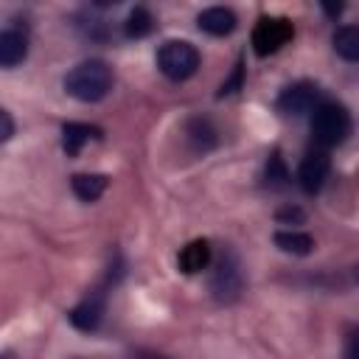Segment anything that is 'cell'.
<instances>
[{
    "label": "cell",
    "instance_id": "2",
    "mask_svg": "<svg viewBox=\"0 0 359 359\" xmlns=\"http://www.w3.org/2000/svg\"><path fill=\"white\" fill-rule=\"evenodd\" d=\"M351 135V115L337 101H323L311 115V137L320 149L339 146Z\"/></svg>",
    "mask_w": 359,
    "mask_h": 359
},
{
    "label": "cell",
    "instance_id": "9",
    "mask_svg": "<svg viewBox=\"0 0 359 359\" xmlns=\"http://www.w3.org/2000/svg\"><path fill=\"white\" fill-rule=\"evenodd\" d=\"M196 25H199V31H205L210 36H224V34H230L236 28V14L230 8H224V6H210V8L199 11Z\"/></svg>",
    "mask_w": 359,
    "mask_h": 359
},
{
    "label": "cell",
    "instance_id": "22",
    "mask_svg": "<svg viewBox=\"0 0 359 359\" xmlns=\"http://www.w3.org/2000/svg\"><path fill=\"white\" fill-rule=\"evenodd\" d=\"M348 359H359V331L351 334V339H348Z\"/></svg>",
    "mask_w": 359,
    "mask_h": 359
},
{
    "label": "cell",
    "instance_id": "11",
    "mask_svg": "<svg viewBox=\"0 0 359 359\" xmlns=\"http://www.w3.org/2000/svg\"><path fill=\"white\" fill-rule=\"evenodd\" d=\"M98 137H101V129L90 126V123H65L62 126V149L70 157H76L87 140H98Z\"/></svg>",
    "mask_w": 359,
    "mask_h": 359
},
{
    "label": "cell",
    "instance_id": "15",
    "mask_svg": "<svg viewBox=\"0 0 359 359\" xmlns=\"http://www.w3.org/2000/svg\"><path fill=\"white\" fill-rule=\"evenodd\" d=\"M275 247H280L289 255H309L314 250V238L309 233H300V230H278Z\"/></svg>",
    "mask_w": 359,
    "mask_h": 359
},
{
    "label": "cell",
    "instance_id": "13",
    "mask_svg": "<svg viewBox=\"0 0 359 359\" xmlns=\"http://www.w3.org/2000/svg\"><path fill=\"white\" fill-rule=\"evenodd\" d=\"M70 188L81 202H95L107 191V177L104 174H73Z\"/></svg>",
    "mask_w": 359,
    "mask_h": 359
},
{
    "label": "cell",
    "instance_id": "5",
    "mask_svg": "<svg viewBox=\"0 0 359 359\" xmlns=\"http://www.w3.org/2000/svg\"><path fill=\"white\" fill-rule=\"evenodd\" d=\"M294 28L286 17H261L252 28V48L258 56H269L275 50H280L289 39H292Z\"/></svg>",
    "mask_w": 359,
    "mask_h": 359
},
{
    "label": "cell",
    "instance_id": "24",
    "mask_svg": "<svg viewBox=\"0 0 359 359\" xmlns=\"http://www.w3.org/2000/svg\"><path fill=\"white\" fill-rule=\"evenodd\" d=\"M356 280H359V269H356Z\"/></svg>",
    "mask_w": 359,
    "mask_h": 359
},
{
    "label": "cell",
    "instance_id": "8",
    "mask_svg": "<svg viewBox=\"0 0 359 359\" xmlns=\"http://www.w3.org/2000/svg\"><path fill=\"white\" fill-rule=\"evenodd\" d=\"M104 309H107V292L104 289H93L79 306L70 309V323L79 328V331H95L101 317H104Z\"/></svg>",
    "mask_w": 359,
    "mask_h": 359
},
{
    "label": "cell",
    "instance_id": "4",
    "mask_svg": "<svg viewBox=\"0 0 359 359\" xmlns=\"http://www.w3.org/2000/svg\"><path fill=\"white\" fill-rule=\"evenodd\" d=\"M244 289V272L241 264L233 252H222V258L216 261V269L210 275V292L216 300L222 303H233Z\"/></svg>",
    "mask_w": 359,
    "mask_h": 359
},
{
    "label": "cell",
    "instance_id": "7",
    "mask_svg": "<svg viewBox=\"0 0 359 359\" xmlns=\"http://www.w3.org/2000/svg\"><path fill=\"white\" fill-rule=\"evenodd\" d=\"M328 171H331V157L325 149H311L306 151V157L300 160V168H297V180H300V188L306 194H317L323 188V182L328 180Z\"/></svg>",
    "mask_w": 359,
    "mask_h": 359
},
{
    "label": "cell",
    "instance_id": "10",
    "mask_svg": "<svg viewBox=\"0 0 359 359\" xmlns=\"http://www.w3.org/2000/svg\"><path fill=\"white\" fill-rule=\"evenodd\" d=\"M28 53V36L20 28H6L0 34V65L3 67H17Z\"/></svg>",
    "mask_w": 359,
    "mask_h": 359
},
{
    "label": "cell",
    "instance_id": "21",
    "mask_svg": "<svg viewBox=\"0 0 359 359\" xmlns=\"http://www.w3.org/2000/svg\"><path fill=\"white\" fill-rule=\"evenodd\" d=\"M0 121H3V135H0V140H8V137L14 135V123H11V115L3 109V112H0Z\"/></svg>",
    "mask_w": 359,
    "mask_h": 359
},
{
    "label": "cell",
    "instance_id": "19",
    "mask_svg": "<svg viewBox=\"0 0 359 359\" xmlns=\"http://www.w3.org/2000/svg\"><path fill=\"white\" fill-rule=\"evenodd\" d=\"M238 87H241V65H236V70H233L230 81H224V84L219 87V95H230V93H236Z\"/></svg>",
    "mask_w": 359,
    "mask_h": 359
},
{
    "label": "cell",
    "instance_id": "20",
    "mask_svg": "<svg viewBox=\"0 0 359 359\" xmlns=\"http://www.w3.org/2000/svg\"><path fill=\"white\" fill-rule=\"evenodd\" d=\"M286 219L303 222V210L300 208H283V210H278V222H286Z\"/></svg>",
    "mask_w": 359,
    "mask_h": 359
},
{
    "label": "cell",
    "instance_id": "16",
    "mask_svg": "<svg viewBox=\"0 0 359 359\" xmlns=\"http://www.w3.org/2000/svg\"><path fill=\"white\" fill-rule=\"evenodd\" d=\"M151 28H154V17H151L149 8H143V6H135V8L129 11V17H126V25H123L126 36H135V39L151 34Z\"/></svg>",
    "mask_w": 359,
    "mask_h": 359
},
{
    "label": "cell",
    "instance_id": "3",
    "mask_svg": "<svg viewBox=\"0 0 359 359\" xmlns=\"http://www.w3.org/2000/svg\"><path fill=\"white\" fill-rule=\"evenodd\" d=\"M157 67L171 81H185L199 70V50L185 39H165L157 48Z\"/></svg>",
    "mask_w": 359,
    "mask_h": 359
},
{
    "label": "cell",
    "instance_id": "17",
    "mask_svg": "<svg viewBox=\"0 0 359 359\" xmlns=\"http://www.w3.org/2000/svg\"><path fill=\"white\" fill-rule=\"evenodd\" d=\"M188 140L194 143L196 151H208V149L216 143V132H213V126H210L208 121L194 118V121L188 123Z\"/></svg>",
    "mask_w": 359,
    "mask_h": 359
},
{
    "label": "cell",
    "instance_id": "1",
    "mask_svg": "<svg viewBox=\"0 0 359 359\" xmlns=\"http://www.w3.org/2000/svg\"><path fill=\"white\" fill-rule=\"evenodd\" d=\"M65 90L84 104L101 101L112 90V70L104 59H84L65 76Z\"/></svg>",
    "mask_w": 359,
    "mask_h": 359
},
{
    "label": "cell",
    "instance_id": "18",
    "mask_svg": "<svg viewBox=\"0 0 359 359\" xmlns=\"http://www.w3.org/2000/svg\"><path fill=\"white\" fill-rule=\"evenodd\" d=\"M286 180H289V171H286L280 154L275 151V154L269 157V163H266V182H269V185H286Z\"/></svg>",
    "mask_w": 359,
    "mask_h": 359
},
{
    "label": "cell",
    "instance_id": "23",
    "mask_svg": "<svg viewBox=\"0 0 359 359\" xmlns=\"http://www.w3.org/2000/svg\"><path fill=\"white\" fill-rule=\"evenodd\" d=\"M323 11L328 14V17H339L342 14V6L337 3V6H331V3H323Z\"/></svg>",
    "mask_w": 359,
    "mask_h": 359
},
{
    "label": "cell",
    "instance_id": "14",
    "mask_svg": "<svg viewBox=\"0 0 359 359\" xmlns=\"http://www.w3.org/2000/svg\"><path fill=\"white\" fill-rule=\"evenodd\" d=\"M331 42L345 62H359V25H339Z\"/></svg>",
    "mask_w": 359,
    "mask_h": 359
},
{
    "label": "cell",
    "instance_id": "6",
    "mask_svg": "<svg viewBox=\"0 0 359 359\" xmlns=\"http://www.w3.org/2000/svg\"><path fill=\"white\" fill-rule=\"evenodd\" d=\"M317 107H320V87L311 81H294L283 87V93L278 95V109L283 115H306Z\"/></svg>",
    "mask_w": 359,
    "mask_h": 359
},
{
    "label": "cell",
    "instance_id": "12",
    "mask_svg": "<svg viewBox=\"0 0 359 359\" xmlns=\"http://www.w3.org/2000/svg\"><path fill=\"white\" fill-rule=\"evenodd\" d=\"M208 264H210V244L205 238H194L191 244L182 247V252H180V269L185 275L202 272Z\"/></svg>",
    "mask_w": 359,
    "mask_h": 359
}]
</instances>
